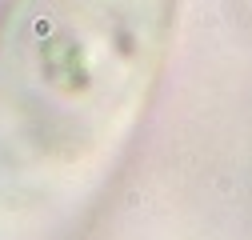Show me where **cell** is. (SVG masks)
Segmentation results:
<instances>
[{
	"label": "cell",
	"mask_w": 252,
	"mask_h": 240,
	"mask_svg": "<svg viewBox=\"0 0 252 240\" xmlns=\"http://www.w3.org/2000/svg\"><path fill=\"white\" fill-rule=\"evenodd\" d=\"M180 0H12L0 28V184L48 200L92 180L160 84Z\"/></svg>",
	"instance_id": "cell-1"
}]
</instances>
